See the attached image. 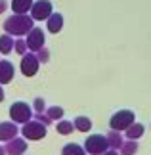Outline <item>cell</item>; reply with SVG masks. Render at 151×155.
<instances>
[{
	"mask_svg": "<svg viewBox=\"0 0 151 155\" xmlns=\"http://www.w3.org/2000/svg\"><path fill=\"white\" fill-rule=\"evenodd\" d=\"M34 27V19L29 14H14L4 21V31L11 37H25Z\"/></svg>",
	"mask_w": 151,
	"mask_h": 155,
	"instance_id": "cell-1",
	"label": "cell"
},
{
	"mask_svg": "<svg viewBox=\"0 0 151 155\" xmlns=\"http://www.w3.org/2000/svg\"><path fill=\"white\" fill-rule=\"evenodd\" d=\"M84 150H86L88 155H103L109 147V142H107V136L101 134H90L86 142H84Z\"/></svg>",
	"mask_w": 151,
	"mask_h": 155,
	"instance_id": "cell-2",
	"label": "cell"
},
{
	"mask_svg": "<svg viewBox=\"0 0 151 155\" xmlns=\"http://www.w3.org/2000/svg\"><path fill=\"white\" fill-rule=\"evenodd\" d=\"M134 111H130V109H120L117 113H113V117L109 119V127L113 130H119V132H124L126 128L130 127L132 123H136L134 121Z\"/></svg>",
	"mask_w": 151,
	"mask_h": 155,
	"instance_id": "cell-3",
	"label": "cell"
},
{
	"mask_svg": "<svg viewBox=\"0 0 151 155\" xmlns=\"http://www.w3.org/2000/svg\"><path fill=\"white\" fill-rule=\"evenodd\" d=\"M10 117H11V121L17 123V124H25V123L31 121L34 115H33V109L25 102H15L10 107Z\"/></svg>",
	"mask_w": 151,
	"mask_h": 155,
	"instance_id": "cell-4",
	"label": "cell"
},
{
	"mask_svg": "<svg viewBox=\"0 0 151 155\" xmlns=\"http://www.w3.org/2000/svg\"><path fill=\"white\" fill-rule=\"evenodd\" d=\"M21 134H23V138H27V140H42L46 136V124L37 121V119H34V121L31 119L29 123L23 124Z\"/></svg>",
	"mask_w": 151,
	"mask_h": 155,
	"instance_id": "cell-5",
	"label": "cell"
},
{
	"mask_svg": "<svg viewBox=\"0 0 151 155\" xmlns=\"http://www.w3.org/2000/svg\"><path fill=\"white\" fill-rule=\"evenodd\" d=\"M38 65H40V59H38V56L34 52H29V54H23V56H21L19 69H21V73L25 77H34V75H37Z\"/></svg>",
	"mask_w": 151,
	"mask_h": 155,
	"instance_id": "cell-6",
	"label": "cell"
},
{
	"mask_svg": "<svg viewBox=\"0 0 151 155\" xmlns=\"http://www.w3.org/2000/svg\"><path fill=\"white\" fill-rule=\"evenodd\" d=\"M52 2L50 0H37V2L33 4L31 8V15L34 21H46L48 17H50L54 12H52Z\"/></svg>",
	"mask_w": 151,
	"mask_h": 155,
	"instance_id": "cell-7",
	"label": "cell"
},
{
	"mask_svg": "<svg viewBox=\"0 0 151 155\" xmlns=\"http://www.w3.org/2000/svg\"><path fill=\"white\" fill-rule=\"evenodd\" d=\"M27 46L31 52H38L40 48H44V33L38 27H33L27 35Z\"/></svg>",
	"mask_w": 151,
	"mask_h": 155,
	"instance_id": "cell-8",
	"label": "cell"
},
{
	"mask_svg": "<svg viewBox=\"0 0 151 155\" xmlns=\"http://www.w3.org/2000/svg\"><path fill=\"white\" fill-rule=\"evenodd\" d=\"M21 130L17 128V123L14 121H6V123H0V142H10L14 140Z\"/></svg>",
	"mask_w": 151,
	"mask_h": 155,
	"instance_id": "cell-9",
	"label": "cell"
},
{
	"mask_svg": "<svg viewBox=\"0 0 151 155\" xmlns=\"http://www.w3.org/2000/svg\"><path fill=\"white\" fill-rule=\"evenodd\" d=\"M6 153L8 155H25L27 151V138H15L14 140H10V142H6Z\"/></svg>",
	"mask_w": 151,
	"mask_h": 155,
	"instance_id": "cell-10",
	"label": "cell"
},
{
	"mask_svg": "<svg viewBox=\"0 0 151 155\" xmlns=\"http://www.w3.org/2000/svg\"><path fill=\"white\" fill-rule=\"evenodd\" d=\"M15 69L14 63L8 61V59H0V84H8V82L14 81Z\"/></svg>",
	"mask_w": 151,
	"mask_h": 155,
	"instance_id": "cell-11",
	"label": "cell"
},
{
	"mask_svg": "<svg viewBox=\"0 0 151 155\" xmlns=\"http://www.w3.org/2000/svg\"><path fill=\"white\" fill-rule=\"evenodd\" d=\"M46 25H48V31H50V33L57 35V33L63 29V15H61V14H52V15L46 19Z\"/></svg>",
	"mask_w": 151,
	"mask_h": 155,
	"instance_id": "cell-12",
	"label": "cell"
},
{
	"mask_svg": "<svg viewBox=\"0 0 151 155\" xmlns=\"http://www.w3.org/2000/svg\"><path fill=\"white\" fill-rule=\"evenodd\" d=\"M34 0H11V12L14 14H27L31 12Z\"/></svg>",
	"mask_w": 151,
	"mask_h": 155,
	"instance_id": "cell-13",
	"label": "cell"
},
{
	"mask_svg": "<svg viewBox=\"0 0 151 155\" xmlns=\"http://www.w3.org/2000/svg\"><path fill=\"white\" fill-rule=\"evenodd\" d=\"M143 130H146V128H143L142 123H132L130 127L124 130V134H126V138H128V140H138V138H142V136H143Z\"/></svg>",
	"mask_w": 151,
	"mask_h": 155,
	"instance_id": "cell-14",
	"label": "cell"
},
{
	"mask_svg": "<svg viewBox=\"0 0 151 155\" xmlns=\"http://www.w3.org/2000/svg\"><path fill=\"white\" fill-rule=\"evenodd\" d=\"M107 142H109V147H111V150H120L123 144H124L123 134H120L119 130H113V128H111V132H107Z\"/></svg>",
	"mask_w": 151,
	"mask_h": 155,
	"instance_id": "cell-15",
	"label": "cell"
},
{
	"mask_svg": "<svg viewBox=\"0 0 151 155\" xmlns=\"http://www.w3.org/2000/svg\"><path fill=\"white\" fill-rule=\"evenodd\" d=\"M15 48V40L11 38V35H2L0 37V54H10L11 50Z\"/></svg>",
	"mask_w": 151,
	"mask_h": 155,
	"instance_id": "cell-16",
	"label": "cell"
},
{
	"mask_svg": "<svg viewBox=\"0 0 151 155\" xmlns=\"http://www.w3.org/2000/svg\"><path fill=\"white\" fill-rule=\"evenodd\" d=\"M73 123H75V128L78 132H90V128H92V121H90L88 117H84V115L77 117Z\"/></svg>",
	"mask_w": 151,
	"mask_h": 155,
	"instance_id": "cell-17",
	"label": "cell"
},
{
	"mask_svg": "<svg viewBox=\"0 0 151 155\" xmlns=\"http://www.w3.org/2000/svg\"><path fill=\"white\" fill-rule=\"evenodd\" d=\"M61 155H86V150L80 147L78 144H65L61 150Z\"/></svg>",
	"mask_w": 151,
	"mask_h": 155,
	"instance_id": "cell-18",
	"label": "cell"
},
{
	"mask_svg": "<svg viewBox=\"0 0 151 155\" xmlns=\"http://www.w3.org/2000/svg\"><path fill=\"white\" fill-rule=\"evenodd\" d=\"M56 128H57V132L61 136H69V134H73V130H77L75 123H71V121H59Z\"/></svg>",
	"mask_w": 151,
	"mask_h": 155,
	"instance_id": "cell-19",
	"label": "cell"
},
{
	"mask_svg": "<svg viewBox=\"0 0 151 155\" xmlns=\"http://www.w3.org/2000/svg\"><path fill=\"white\" fill-rule=\"evenodd\" d=\"M120 155H136L138 153V142L136 140H128V142H124L123 147H120Z\"/></svg>",
	"mask_w": 151,
	"mask_h": 155,
	"instance_id": "cell-20",
	"label": "cell"
},
{
	"mask_svg": "<svg viewBox=\"0 0 151 155\" xmlns=\"http://www.w3.org/2000/svg\"><path fill=\"white\" fill-rule=\"evenodd\" d=\"M46 113H48V117H50L52 121H57V119H61V117H63V107H59V105L48 107Z\"/></svg>",
	"mask_w": 151,
	"mask_h": 155,
	"instance_id": "cell-21",
	"label": "cell"
},
{
	"mask_svg": "<svg viewBox=\"0 0 151 155\" xmlns=\"http://www.w3.org/2000/svg\"><path fill=\"white\" fill-rule=\"evenodd\" d=\"M27 48H29V46H27V38H19V40H15V48H14V50L19 54V56H23V54L27 52Z\"/></svg>",
	"mask_w": 151,
	"mask_h": 155,
	"instance_id": "cell-22",
	"label": "cell"
},
{
	"mask_svg": "<svg viewBox=\"0 0 151 155\" xmlns=\"http://www.w3.org/2000/svg\"><path fill=\"white\" fill-rule=\"evenodd\" d=\"M44 109H46V100L44 98H37V100H34V111H37V113H44Z\"/></svg>",
	"mask_w": 151,
	"mask_h": 155,
	"instance_id": "cell-23",
	"label": "cell"
},
{
	"mask_svg": "<svg viewBox=\"0 0 151 155\" xmlns=\"http://www.w3.org/2000/svg\"><path fill=\"white\" fill-rule=\"evenodd\" d=\"M37 56L40 59V63H48V59H50V52H48V48H40L37 52Z\"/></svg>",
	"mask_w": 151,
	"mask_h": 155,
	"instance_id": "cell-24",
	"label": "cell"
},
{
	"mask_svg": "<svg viewBox=\"0 0 151 155\" xmlns=\"http://www.w3.org/2000/svg\"><path fill=\"white\" fill-rule=\"evenodd\" d=\"M34 119L40 121V123H44L46 127H48V124H52V119L48 117V113H34Z\"/></svg>",
	"mask_w": 151,
	"mask_h": 155,
	"instance_id": "cell-25",
	"label": "cell"
},
{
	"mask_svg": "<svg viewBox=\"0 0 151 155\" xmlns=\"http://www.w3.org/2000/svg\"><path fill=\"white\" fill-rule=\"evenodd\" d=\"M6 10H8V2H6V0H0V14H4Z\"/></svg>",
	"mask_w": 151,
	"mask_h": 155,
	"instance_id": "cell-26",
	"label": "cell"
},
{
	"mask_svg": "<svg viewBox=\"0 0 151 155\" xmlns=\"http://www.w3.org/2000/svg\"><path fill=\"white\" fill-rule=\"evenodd\" d=\"M103 155H119V153H117V150H107Z\"/></svg>",
	"mask_w": 151,
	"mask_h": 155,
	"instance_id": "cell-27",
	"label": "cell"
},
{
	"mask_svg": "<svg viewBox=\"0 0 151 155\" xmlns=\"http://www.w3.org/2000/svg\"><path fill=\"white\" fill-rule=\"evenodd\" d=\"M0 155H8V153H6V147H4V146H0Z\"/></svg>",
	"mask_w": 151,
	"mask_h": 155,
	"instance_id": "cell-28",
	"label": "cell"
},
{
	"mask_svg": "<svg viewBox=\"0 0 151 155\" xmlns=\"http://www.w3.org/2000/svg\"><path fill=\"white\" fill-rule=\"evenodd\" d=\"M4 100V90H2V86H0V102Z\"/></svg>",
	"mask_w": 151,
	"mask_h": 155,
	"instance_id": "cell-29",
	"label": "cell"
}]
</instances>
